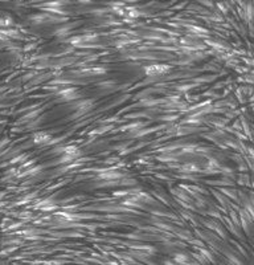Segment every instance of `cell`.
Returning a JSON list of instances; mask_svg holds the SVG:
<instances>
[{"label":"cell","mask_w":254,"mask_h":265,"mask_svg":"<svg viewBox=\"0 0 254 265\" xmlns=\"http://www.w3.org/2000/svg\"><path fill=\"white\" fill-rule=\"evenodd\" d=\"M164 69H167L165 66L154 65V66L147 68V74H151V76H154V74H161V73H164V72H167V70H164Z\"/></svg>","instance_id":"1"}]
</instances>
